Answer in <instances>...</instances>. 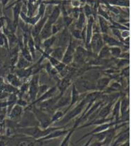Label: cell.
<instances>
[{
    "label": "cell",
    "mask_w": 131,
    "mask_h": 146,
    "mask_svg": "<svg viewBox=\"0 0 131 146\" xmlns=\"http://www.w3.org/2000/svg\"><path fill=\"white\" fill-rule=\"evenodd\" d=\"M70 102H71V96L68 97L62 95V97H60V98L58 99L57 102H56V105H55V111H56V110H58L59 108H61V107L67 106V105H68V103H70Z\"/></svg>",
    "instance_id": "44dd1931"
},
{
    "label": "cell",
    "mask_w": 131,
    "mask_h": 146,
    "mask_svg": "<svg viewBox=\"0 0 131 146\" xmlns=\"http://www.w3.org/2000/svg\"><path fill=\"white\" fill-rule=\"evenodd\" d=\"M23 107L19 106V105H14L8 116L9 119L13 121H19L23 117Z\"/></svg>",
    "instance_id": "30bf717a"
},
{
    "label": "cell",
    "mask_w": 131,
    "mask_h": 146,
    "mask_svg": "<svg viewBox=\"0 0 131 146\" xmlns=\"http://www.w3.org/2000/svg\"><path fill=\"white\" fill-rule=\"evenodd\" d=\"M16 105H19V106L22 107H26L28 105V102H27V101L24 100H23V98H19L17 99V101H16Z\"/></svg>",
    "instance_id": "60d3db41"
},
{
    "label": "cell",
    "mask_w": 131,
    "mask_h": 146,
    "mask_svg": "<svg viewBox=\"0 0 131 146\" xmlns=\"http://www.w3.org/2000/svg\"><path fill=\"white\" fill-rule=\"evenodd\" d=\"M63 21H64V26L66 28H68V27L72 24L73 19L72 18L69 17V16H66V17H64L63 19Z\"/></svg>",
    "instance_id": "ab89813d"
},
{
    "label": "cell",
    "mask_w": 131,
    "mask_h": 146,
    "mask_svg": "<svg viewBox=\"0 0 131 146\" xmlns=\"http://www.w3.org/2000/svg\"><path fill=\"white\" fill-rule=\"evenodd\" d=\"M59 16H60V9H59V7H54L50 16H48L47 20L54 24L57 21Z\"/></svg>",
    "instance_id": "4316f807"
},
{
    "label": "cell",
    "mask_w": 131,
    "mask_h": 146,
    "mask_svg": "<svg viewBox=\"0 0 131 146\" xmlns=\"http://www.w3.org/2000/svg\"><path fill=\"white\" fill-rule=\"evenodd\" d=\"M120 86L118 83H117V82H114V83H113L110 86L109 88H111V90H118V89L120 88Z\"/></svg>",
    "instance_id": "f6af8a7d"
},
{
    "label": "cell",
    "mask_w": 131,
    "mask_h": 146,
    "mask_svg": "<svg viewBox=\"0 0 131 146\" xmlns=\"http://www.w3.org/2000/svg\"><path fill=\"white\" fill-rule=\"evenodd\" d=\"M122 74L124 75V76H130V66H127L123 69V72Z\"/></svg>",
    "instance_id": "bcb514c9"
},
{
    "label": "cell",
    "mask_w": 131,
    "mask_h": 146,
    "mask_svg": "<svg viewBox=\"0 0 131 146\" xmlns=\"http://www.w3.org/2000/svg\"><path fill=\"white\" fill-rule=\"evenodd\" d=\"M47 18H48V16H43L42 18H41V19L38 21V22L36 23V24L34 25L33 27H32V28H31L30 34L32 38H37V37L39 36L40 32H41L44 23H45L46 21H47Z\"/></svg>",
    "instance_id": "8fae6325"
},
{
    "label": "cell",
    "mask_w": 131,
    "mask_h": 146,
    "mask_svg": "<svg viewBox=\"0 0 131 146\" xmlns=\"http://www.w3.org/2000/svg\"><path fill=\"white\" fill-rule=\"evenodd\" d=\"M125 54H126V56H124V55L122 54V53H121V54H120V57L122 58V59H129V56H130V54H129V52H126V53H125ZM125 56H126V55H125Z\"/></svg>",
    "instance_id": "816d5d0a"
},
{
    "label": "cell",
    "mask_w": 131,
    "mask_h": 146,
    "mask_svg": "<svg viewBox=\"0 0 131 146\" xmlns=\"http://www.w3.org/2000/svg\"><path fill=\"white\" fill-rule=\"evenodd\" d=\"M71 37H73L76 40H82L85 39V34L83 30H79L77 28L72 30L71 31Z\"/></svg>",
    "instance_id": "1f68e13d"
},
{
    "label": "cell",
    "mask_w": 131,
    "mask_h": 146,
    "mask_svg": "<svg viewBox=\"0 0 131 146\" xmlns=\"http://www.w3.org/2000/svg\"><path fill=\"white\" fill-rule=\"evenodd\" d=\"M31 110L35 119L38 123V126L42 129H47L52 125L51 115L49 113L42 111L40 109L35 107V105H28L25 110Z\"/></svg>",
    "instance_id": "6da1fadb"
},
{
    "label": "cell",
    "mask_w": 131,
    "mask_h": 146,
    "mask_svg": "<svg viewBox=\"0 0 131 146\" xmlns=\"http://www.w3.org/2000/svg\"><path fill=\"white\" fill-rule=\"evenodd\" d=\"M56 37V40H57V47H62L66 48L68 46V43H69L70 40L71 38V35L70 34L69 31H68V28H64L59 33L58 37Z\"/></svg>",
    "instance_id": "8992f818"
},
{
    "label": "cell",
    "mask_w": 131,
    "mask_h": 146,
    "mask_svg": "<svg viewBox=\"0 0 131 146\" xmlns=\"http://www.w3.org/2000/svg\"><path fill=\"white\" fill-rule=\"evenodd\" d=\"M1 10H0V16H1Z\"/></svg>",
    "instance_id": "11a10c76"
},
{
    "label": "cell",
    "mask_w": 131,
    "mask_h": 146,
    "mask_svg": "<svg viewBox=\"0 0 131 146\" xmlns=\"http://www.w3.org/2000/svg\"><path fill=\"white\" fill-rule=\"evenodd\" d=\"M21 54L26 60L31 62V63H32V61H33V58H32V54L30 52L29 50L28 49L27 46H23V47L21 48Z\"/></svg>",
    "instance_id": "f546056e"
},
{
    "label": "cell",
    "mask_w": 131,
    "mask_h": 146,
    "mask_svg": "<svg viewBox=\"0 0 131 146\" xmlns=\"http://www.w3.org/2000/svg\"><path fill=\"white\" fill-rule=\"evenodd\" d=\"M73 45L74 44L73 43L72 37H71L69 43H68V46L66 48L64 54L63 59L62 60V62H63L66 65L70 64H71L73 62L74 54H75V47Z\"/></svg>",
    "instance_id": "277c9868"
},
{
    "label": "cell",
    "mask_w": 131,
    "mask_h": 146,
    "mask_svg": "<svg viewBox=\"0 0 131 146\" xmlns=\"http://www.w3.org/2000/svg\"><path fill=\"white\" fill-rule=\"evenodd\" d=\"M129 106H130V100L128 97H125L123 100H120V108L121 117L128 114V111H129Z\"/></svg>",
    "instance_id": "ffe728a7"
},
{
    "label": "cell",
    "mask_w": 131,
    "mask_h": 146,
    "mask_svg": "<svg viewBox=\"0 0 131 146\" xmlns=\"http://www.w3.org/2000/svg\"><path fill=\"white\" fill-rule=\"evenodd\" d=\"M56 35H52L50 38L44 40L42 41V47L44 48V50L49 48H52V46L56 42Z\"/></svg>",
    "instance_id": "484cf974"
},
{
    "label": "cell",
    "mask_w": 131,
    "mask_h": 146,
    "mask_svg": "<svg viewBox=\"0 0 131 146\" xmlns=\"http://www.w3.org/2000/svg\"><path fill=\"white\" fill-rule=\"evenodd\" d=\"M86 105H87V104H86L84 99L80 100V102L76 105V107H74L72 110H68V111L64 114V116L63 118H62V119L59 120V121L56 122V123H57V126H63V125H66L67 123H68L70 121L72 120L73 119L78 117L79 114H80L83 112V111L84 110L85 107Z\"/></svg>",
    "instance_id": "7a4b0ae2"
},
{
    "label": "cell",
    "mask_w": 131,
    "mask_h": 146,
    "mask_svg": "<svg viewBox=\"0 0 131 146\" xmlns=\"http://www.w3.org/2000/svg\"><path fill=\"white\" fill-rule=\"evenodd\" d=\"M56 89H57L56 86H54V87H52V88H49L48 90L45 92V93H44V94H42V95L41 96H40L39 98H37L35 101H33L32 102H31L30 105H35V104L39 103V102H43V101L47 100L52 98V97H54V93H56Z\"/></svg>",
    "instance_id": "4fadbf2b"
},
{
    "label": "cell",
    "mask_w": 131,
    "mask_h": 146,
    "mask_svg": "<svg viewBox=\"0 0 131 146\" xmlns=\"http://www.w3.org/2000/svg\"><path fill=\"white\" fill-rule=\"evenodd\" d=\"M52 25L53 24L51 22L47 20L39 35V37L42 40L47 39V38H50L52 35Z\"/></svg>",
    "instance_id": "9a60e30c"
},
{
    "label": "cell",
    "mask_w": 131,
    "mask_h": 146,
    "mask_svg": "<svg viewBox=\"0 0 131 146\" xmlns=\"http://www.w3.org/2000/svg\"><path fill=\"white\" fill-rule=\"evenodd\" d=\"M107 2L113 5L120 6V7H129L130 1L129 0H107Z\"/></svg>",
    "instance_id": "d6a6232c"
},
{
    "label": "cell",
    "mask_w": 131,
    "mask_h": 146,
    "mask_svg": "<svg viewBox=\"0 0 131 146\" xmlns=\"http://www.w3.org/2000/svg\"><path fill=\"white\" fill-rule=\"evenodd\" d=\"M112 106L113 104L111 102L106 105L105 107H103L102 108V107L99 109V111H98V117L99 118H107V117L109 116V114L111 113V110H112Z\"/></svg>",
    "instance_id": "d6986e66"
},
{
    "label": "cell",
    "mask_w": 131,
    "mask_h": 146,
    "mask_svg": "<svg viewBox=\"0 0 131 146\" xmlns=\"http://www.w3.org/2000/svg\"><path fill=\"white\" fill-rule=\"evenodd\" d=\"M102 92L101 91H94L91 92V93H88L85 97L83 99L85 101L86 104H93L98 98L100 97V95H102Z\"/></svg>",
    "instance_id": "ac0fdd59"
},
{
    "label": "cell",
    "mask_w": 131,
    "mask_h": 146,
    "mask_svg": "<svg viewBox=\"0 0 131 146\" xmlns=\"http://www.w3.org/2000/svg\"><path fill=\"white\" fill-rule=\"evenodd\" d=\"M75 131V129H73V128L70 129L69 132L65 135L63 141H62V142L61 143L60 145L59 146H69L70 140H71V136H72L73 133V132Z\"/></svg>",
    "instance_id": "e575fe53"
},
{
    "label": "cell",
    "mask_w": 131,
    "mask_h": 146,
    "mask_svg": "<svg viewBox=\"0 0 131 146\" xmlns=\"http://www.w3.org/2000/svg\"><path fill=\"white\" fill-rule=\"evenodd\" d=\"M97 54L102 59H107V58H109L110 56H111L109 52V48L107 46H104Z\"/></svg>",
    "instance_id": "836d02e7"
},
{
    "label": "cell",
    "mask_w": 131,
    "mask_h": 146,
    "mask_svg": "<svg viewBox=\"0 0 131 146\" xmlns=\"http://www.w3.org/2000/svg\"><path fill=\"white\" fill-rule=\"evenodd\" d=\"M4 46L5 47H7V50L9 48V47L8 40H7V37H6V35L0 30V47H4Z\"/></svg>",
    "instance_id": "74e56055"
},
{
    "label": "cell",
    "mask_w": 131,
    "mask_h": 146,
    "mask_svg": "<svg viewBox=\"0 0 131 146\" xmlns=\"http://www.w3.org/2000/svg\"><path fill=\"white\" fill-rule=\"evenodd\" d=\"M64 111H61V110H56V111L53 113L52 116H51L52 124L62 119L63 118L64 116Z\"/></svg>",
    "instance_id": "4dcf8cb0"
},
{
    "label": "cell",
    "mask_w": 131,
    "mask_h": 146,
    "mask_svg": "<svg viewBox=\"0 0 131 146\" xmlns=\"http://www.w3.org/2000/svg\"><path fill=\"white\" fill-rule=\"evenodd\" d=\"M44 13H45V6H44V4H41V5L40 6V9H39V13H38V14L42 18L43 16H44Z\"/></svg>",
    "instance_id": "ee69618b"
},
{
    "label": "cell",
    "mask_w": 131,
    "mask_h": 146,
    "mask_svg": "<svg viewBox=\"0 0 131 146\" xmlns=\"http://www.w3.org/2000/svg\"><path fill=\"white\" fill-rule=\"evenodd\" d=\"M70 129H65V126L60 128V129H56V130L53 131L51 133H50L47 135L43 137V138H40V141H51V140L55 139V138H60L62 136H65L67 133L69 132Z\"/></svg>",
    "instance_id": "ba28073f"
},
{
    "label": "cell",
    "mask_w": 131,
    "mask_h": 146,
    "mask_svg": "<svg viewBox=\"0 0 131 146\" xmlns=\"http://www.w3.org/2000/svg\"><path fill=\"white\" fill-rule=\"evenodd\" d=\"M104 44H105V42H104L102 35H101L99 33H96L95 34L92 35L90 44L91 46V49L94 53H99L101 49L105 46Z\"/></svg>",
    "instance_id": "5b68a950"
},
{
    "label": "cell",
    "mask_w": 131,
    "mask_h": 146,
    "mask_svg": "<svg viewBox=\"0 0 131 146\" xmlns=\"http://www.w3.org/2000/svg\"><path fill=\"white\" fill-rule=\"evenodd\" d=\"M65 50L66 48H64V47H57L56 48L53 49L50 56H52L54 59H57L59 62H62V59H63L64 54Z\"/></svg>",
    "instance_id": "7402d4cb"
},
{
    "label": "cell",
    "mask_w": 131,
    "mask_h": 146,
    "mask_svg": "<svg viewBox=\"0 0 131 146\" xmlns=\"http://www.w3.org/2000/svg\"><path fill=\"white\" fill-rule=\"evenodd\" d=\"M4 23H5V19L3 17H0V30L4 28Z\"/></svg>",
    "instance_id": "f907efd6"
},
{
    "label": "cell",
    "mask_w": 131,
    "mask_h": 146,
    "mask_svg": "<svg viewBox=\"0 0 131 146\" xmlns=\"http://www.w3.org/2000/svg\"><path fill=\"white\" fill-rule=\"evenodd\" d=\"M71 83H72V80H71V78H70L69 76L65 77V78H62V79L58 80L57 84H56V86L59 91V96L62 97V95H64L65 92L66 91L68 87L71 86Z\"/></svg>",
    "instance_id": "9c48e42d"
},
{
    "label": "cell",
    "mask_w": 131,
    "mask_h": 146,
    "mask_svg": "<svg viewBox=\"0 0 131 146\" xmlns=\"http://www.w3.org/2000/svg\"><path fill=\"white\" fill-rule=\"evenodd\" d=\"M85 15L87 16H89L90 15L92 14L91 9H90V7H89V6H86V7H85Z\"/></svg>",
    "instance_id": "c3c4849f"
},
{
    "label": "cell",
    "mask_w": 131,
    "mask_h": 146,
    "mask_svg": "<svg viewBox=\"0 0 131 146\" xmlns=\"http://www.w3.org/2000/svg\"><path fill=\"white\" fill-rule=\"evenodd\" d=\"M21 4L18 3L13 8V23L16 26L19 24V19L21 13Z\"/></svg>",
    "instance_id": "83f0119b"
},
{
    "label": "cell",
    "mask_w": 131,
    "mask_h": 146,
    "mask_svg": "<svg viewBox=\"0 0 131 146\" xmlns=\"http://www.w3.org/2000/svg\"><path fill=\"white\" fill-rule=\"evenodd\" d=\"M99 23L101 33H102L103 34H107L109 28L107 20H106L105 18L102 17V16H99Z\"/></svg>",
    "instance_id": "f1b7e54d"
},
{
    "label": "cell",
    "mask_w": 131,
    "mask_h": 146,
    "mask_svg": "<svg viewBox=\"0 0 131 146\" xmlns=\"http://www.w3.org/2000/svg\"><path fill=\"white\" fill-rule=\"evenodd\" d=\"M112 32H113V33H114V35H115V36H116L120 42L123 41V39L121 38V35H120V30L118 29V28H112Z\"/></svg>",
    "instance_id": "b9f144b4"
},
{
    "label": "cell",
    "mask_w": 131,
    "mask_h": 146,
    "mask_svg": "<svg viewBox=\"0 0 131 146\" xmlns=\"http://www.w3.org/2000/svg\"><path fill=\"white\" fill-rule=\"evenodd\" d=\"M116 123H118V122H115V121L114 122L111 121V122H108V123H103V124L99 125L97 127L95 128V129H93L92 131L89 132V133H87V134H85V135H83V137H81V138H80V139H78V141L75 143H78L80 142V141H81L82 140L84 139V138H87V137H88V136H90V135H92L93 134L99 133V132L104 131H106V130H108L109 129H110L111 127H112L114 124H116Z\"/></svg>",
    "instance_id": "52a82bcc"
},
{
    "label": "cell",
    "mask_w": 131,
    "mask_h": 146,
    "mask_svg": "<svg viewBox=\"0 0 131 146\" xmlns=\"http://www.w3.org/2000/svg\"><path fill=\"white\" fill-rule=\"evenodd\" d=\"M49 88H50V87H49L48 85H46V84L40 85L39 89H38V96H37V98H39V97L41 96L42 94H44V93H45V92L47 91Z\"/></svg>",
    "instance_id": "f35d334b"
},
{
    "label": "cell",
    "mask_w": 131,
    "mask_h": 146,
    "mask_svg": "<svg viewBox=\"0 0 131 146\" xmlns=\"http://www.w3.org/2000/svg\"><path fill=\"white\" fill-rule=\"evenodd\" d=\"M31 62H28V60H26L21 54L19 55V57H18L17 62H16V66L17 67L18 69H22V68H26L30 66Z\"/></svg>",
    "instance_id": "cb8c5ba5"
},
{
    "label": "cell",
    "mask_w": 131,
    "mask_h": 146,
    "mask_svg": "<svg viewBox=\"0 0 131 146\" xmlns=\"http://www.w3.org/2000/svg\"><path fill=\"white\" fill-rule=\"evenodd\" d=\"M120 35H121V38L124 40L126 38L130 37V31L128 30H123L121 33H120Z\"/></svg>",
    "instance_id": "7bdbcfd3"
},
{
    "label": "cell",
    "mask_w": 131,
    "mask_h": 146,
    "mask_svg": "<svg viewBox=\"0 0 131 146\" xmlns=\"http://www.w3.org/2000/svg\"><path fill=\"white\" fill-rule=\"evenodd\" d=\"M110 80H111V79L108 77H102V78H99L97 80V86L95 88L97 89L98 91L102 92V90H103L106 88L108 87V86L109 85Z\"/></svg>",
    "instance_id": "603a6c76"
},
{
    "label": "cell",
    "mask_w": 131,
    "mask_h": 146,
    "mask_svg": "<svg viewBox=\"0 0 131 146\" xmlns=\"http://www.w3.org/2000/svg\"><path fill=\"white\" fill-rule=\"evenodd\" d=\"M109 48L110 54L112 56L115 58H119L122 53V50L118 46H114V47H109Z\"/></svg>",
    "instance_id": "8d00e7d4"
},
{
    "label": "cell",
    "mask_w": 131,
    "mask_h": 146,
    "mask_svg": "<svg viewBox=\"0 0 131 146\" xmlns=\"http://www.w3.org/2000/svg\"><path fill=\"white\" fill-rule=\"evenodd\" d=\"M102 38H103L104 42H105L107 44V47H114V46H118V47H120V46H122L124 44L119 40H116V38L110 36L107 33L103 34L102 35Z\"/></svg>",
    "instance_id": "2e32d148"
},
{
    "label": "cell",
    "mask_w": 131,
    "mask_h": 146,
    "mask_svg": "<svg viewBox=\"0 0 131 146\" xmlns=\"http://www.w3.org/2000/svg\"><path fill=\"white\" fill-rule=\"evenodd\" d=\"M39 81L40 76L38 74L34 75L32 79L29 82V87H28V93L29 95V98L31 102H33L36 100L38 93V89H39Z\"/></svg>",
    "instance_id": "3957f363"
},
{
    "label": "cell",
    "mask_w": 131,
    "mask_h": 146,
    "mask_svg": "<svg viewBox=\"0 0 131 146\" xmlns=\"http://www.w3.org/2000/svg\"><path fill=\"white\" fill-rule=\"evenodd\" d=\"M4 124H5V121L1 122L0 123V134L2 133V131L4 129Z\"/></svg>",
    "instance_id": "f5cc1de1"
},
{
    "label": "cell",
    "mask_w": 131,
    "mask_h": 146,
    "mask_svg": "<svg viewBox=\"0 0 131 146\" xmlns=\"http://www.w3.org/2000/svg\"><path fill=\"white\" fill-rule=\"evenodd\" d=\"M78 22L75 24V28L79 30H83L84 28L85 22V16L83 13H81L78 16Z\"/></svg>",
    "instance_id": "d590c367"
},
{
    "label": "cell",
    "mask_w": 131,
    "mask_h": 146,
    "mask_svg": "<svg viewBox=\"0 0 131 146\" xmlns=\"http://www.w3.org/2000/svg\"><path fill=\"white\" fill-rule=\"evenodd\" d=\"M7 80H8L10 85H11L13 87L16 88H19L22 85V83H23L21 79H20L14 74H8V76H7Z\"/></svg>",
    "instance_id": "e0dca14e"
},
{
    "label": "cell",
    "mask_w": 131,
    "mask_h": 146,
    "mask_svg": "<svg viewBox=\"0 0 131 146\" xmlns=\"http://www.w3.org/2000/svg\"><path fill=\"white\" fill-rule=\"evenodd\" d=\"M73 5L75 6V7H77V6L79 5V2H78V1H73Z\"/></svg>",
    "instance_id": "db71d44e"
},
{
    "label": "cell",
    "mask_w": 131,
    "mask_h": 146,
    "mask_svg": "<svg viewBox=\"0 0 131 146\" xmlns=\"http://www.w3.org/2000/svg\"><path fill=\"white\" fill-rule=\"evenodd\" d=\"M88 146H103V143L95 141V142L92 143H90L89 144Z\"/></svg>",
    "instance_id": "681fc988"
},
{
    "label": "cell",
    "mask_w": 131,
    "mask_h": 146,
    "mask_svg": "<svg viewBox=\"0 0 131 146\" xmlns=\"http://www.w3.org/2000/svg\"><path fill=\"white\" fill-rule=\"evenodd\" d=\"M80 92L78 90L76 86H75V85H73L72 90H71V102H70L69 105H68V107H67V109L64 111L65 114L68 111V110H71V107L73 106V105H75V104L80 100Z\"/></svg>",
    "instance_id": "5bb4252c"
},
{
    "label": "cell",
    "mask_w": 131,
    "mask_h": 146,
    "mask_svg": "<svg viewBox=\"0 0 131 146\" xmlns=\"http://www.w3.org/2000/svg\"><path fill=\"white\" fill-rule=\"evenodd\" d=\"M93 26H94V19L93 17L90 16L89 17L88 21H87V26H86L85 33V42L86 44L89 45L90 42V40L93 35Z\"/></svg>",
    "instance_id": "7c38bea8"
},
{
    "label": "cell",
    "mask_w": 131,
    "mask_h": 146,
    "mask_svg": "<svg viewBox=\"0 0 131 146\" xmlns=\"http://www.w3.org/2000/svg\"><path fill=\"white\" fill-rule=\"evenodd\" d=\"M6 83H4V80L2 77H0V93L4 91V86H5Z\"/></svg>",
    "instance_id": "7dc6e473"
},
{
    "label": "cell",
    "mask_w": 131,
    "mask_h": 146,
    "mask_svg": "<svg viewBox=\"0 0 131 146\" xmlns=\"http://www.w3.org/2000/svg\"><path fill=\"white\" fill-rule=\"evenodd\" d=\"M120 100L117 101L116 102L115 105L114 107H112V118L113 119H115L116 122L120 123V121H118L119 117H120Z\"/></svg>",
    "instance_id": "d4e9b609"
}]
</instances>
